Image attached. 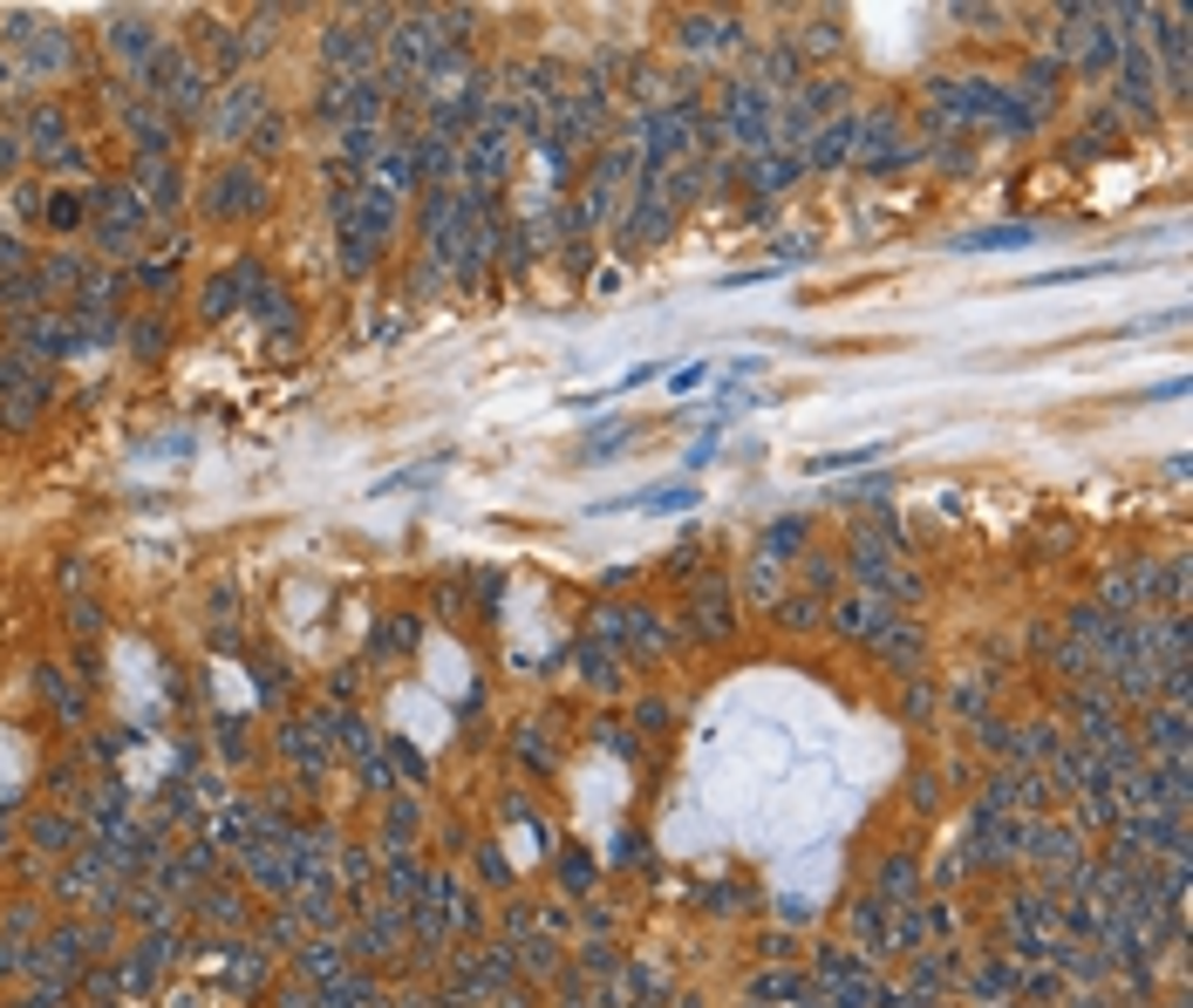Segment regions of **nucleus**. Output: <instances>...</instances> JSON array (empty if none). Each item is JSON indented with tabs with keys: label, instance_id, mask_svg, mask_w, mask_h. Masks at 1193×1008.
Here are the masks:
<instances>
[{
	"label": "nucleus",
	"instance_id": "nucleus-3",
	"mask_svg": "<svg viewBox=\"0 0 1193 1008\" xmlns=\"http://www.w3.org/2000/svg\"><path fill=\"white\" fill-rule=\"evenodd\" d=\"M1009 246H1037V226H989L962 239V252H1009Z\"/></svg>",
	"mask_w": 1193,
	"mask_h": 1008
},
{
	"label": "nucleus",
	"instance_id": "nucleus-2",
	"mask_svg": "<svg viewBox=\"0 0 1193 1008\" xmlns=\"http://www.w3.org/2000/svg\"><path fill=\"white\" fill-rule=\"evenodd\" d=\"M880 456H887V444H866V450H819L811 456V478H839V470H853V464H880Z\"/></svg>",
	"mask_w": 1193,
	"mask_h": 1008
},
{
	"label": "nucleus",
	"instance_id": "nucleus-1",
	"mask_svg": "<svg viewBox=\"0 0 1193 1008\" xmlns=\"http://www.w3.org/2000/svg\"><path fill=\"white\" fill-rule=\"evenodd\" d=\"M690 511L696 505V484H648V491H628V498H607V505H593V518L601 511Z\"/></svg>",
	"mask_w": 1193,
	"mask_h": 1008
}]
</instances>
